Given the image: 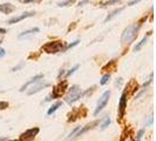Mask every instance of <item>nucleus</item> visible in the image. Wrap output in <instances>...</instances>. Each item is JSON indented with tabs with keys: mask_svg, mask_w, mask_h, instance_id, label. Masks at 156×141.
Masks as SVG:
<instances>
[{
	"mask_svg": "<svg viewBox=\"0 0 156 141\" xmlns=\"http://www.w3.org/2000/svg\"><path fill=\"white\" fill-rule=\"evenodd\" d=\"M140 27H141V25H137V24L128 26L123 31V33L121 35V44L122 45H129V44H132L137 37V32H138Z\"/></svg>",
	"mask_w": 156,
	"mask_h": 141,
	"instance_id": "f257e3e1",
	"label": "nucleus"
},
{
	"mask_svg": "<svg viewBox=\"0 0 156 141\" xmlns=\"http://www.w3.org/2000/svg\"><path fill=\"white\" fill-rule=\"evenodd\" d=\"M41 51H43L46 53H49V54H55V53H59V52H63L65 51V44L60 40L49 41V42L45 44L41 47Z\"/></svg>",
	"mask_w": 156,
	"mask_h": 141,
	"instance_id": "f03ea898",
	"label": "nucleus"
},
{
	"mask_svg": "<svg viewBox=\"0 0 156 141\" xmlns=\"http://www.w3.org/2000/svg\"><path fill=\"white\" fill-rule=\"evenodd\" d=\"M81 95H82V93H81V88H80V86L74 85V86H72V87L69 88L68 94L66 95L65 100H66L67 103L72 105V103H74L75 101H78L79 99L81 98Z\"/></svg>",
	"mask_w": 156,
	"mask_h": 141,
	"instance_id": "7ed1b4c3",
	"label": "nucleus"
},
{
	"mask_svg": "<svg viewBox=\"0 0 156 141\" xmlns=\"http://www.w3.org/2000/svg\"><path fill=\"white\" fill-rule=\"evenodd\" d=\"M40 128L39 127H33L29 129H26L24 133H21L19 137V141H33L35 139V137L39 134Z\"/></svg>",
	"mask_w": 156,
	"mask_h": 141,
	"instance_id": "20e7f679",
	"label": "nucleus"
},
{
	"mask_svg": "<svg viewBox=\"0 0 156 141\" xmlns=\"http://www.w3.org/2000/svg\"><path fill=\"white\" fill-rule=\"evenodd\" d=\"M127 91L124 89L121 94V98H120V102H118V115H117V121L121 122L124 114H126V107H127Z\"/></svg>",
	"mask_w": 156,
	"mask_h": 141,
	"instance_id": "39448f33",
	"label": "nucleus"
},
{
	"mask_svg": "<svg viewBox=\"0 0 156 141\" xmlns=\"http://www.w3.org/2000/svg\"><path fill=\"white\" fill-rule=\"evenodd\" d=\"M109 98H110V91H106V92L101 95L100 100L98 101L96 108H95V111H94V115H98L99 113L107 106V103H108V101H109Z\"/></svg>",
	"mask_w": 156,
	"mask_h": 141,
	"instance_id": "423d86ee",
	"label": "nucleus"
},
{
	"mask_svg": "<svg viewBox=\"0 0 156 141\" xmlns=\"http://www.w3.org/2000/svg\"><path fill=\"white\" fill-rule=\"evenodd\" d=\"M67 89V81L63 80V81H60L57 86L53 87V92H52V98L53 99H59L62 97V94L66 92Z\"/></svg>",
	"mask_w": 156,
	"mask_h": 141,
	"instance_id": "0eeeda50",
	"label": "nucleus"
},
{
	"mask_svg": "<svg viewBox=\"0 0 156 141\" xmlns=\"http://www.w3.org/2000/svg\"><path fill=\"white\" fill-rule=\"evenodd\" d=\"M99 122L100 121L99 120H94V121H92V122H89V123H87L85 127H82V128H80L79 129V132L75 134V137L73 138V139H75V138H79V137H81L82 134H85V133H87L88 131H91V129H93V128H95L96 126L99 125Z\"/></svg>",
	"mask_w": 156,
	"mask_h": 141,
	"instance_id": "6e6552de",
	"label": "nucleus"
},
{
	"mask_svg": "<svg viewBox=\"0 0 156 141\" xmlns=\"http://www.w3.org/2000/svg\"><path fill=\"white\" fill-rule=\"evenodd\" d=\"M49 86H51L49 82H42V80H40L38 81L37 83H34V86L31 88V91L27 92V94H28V95H33L34 93H38L41 89H43V88H46V87H49Z\"/></svg>",
	"mask_w": 156,
	"mask_h": 141,
	"instance_id": "1a4fd4ad",
	"label": "nucleus"
},
{
	"mask_svg": "<svg viewBox=\"0 0 156 141\" xmlns=\"http://www.w3.org/2000/svg\"><path fill=\"white\" fill-rule=\"evenodd\" d=\"M33 16H35V12L34 11H31V12H25V13H22L21 16L19 17H14V18H11L10 20L7 21V24H10V25H13V24H17V22H19V21L24 20V19H26V18H31V17H33Z\"/></svg>",
	"mask_w": 156,
	"mask_h": 141,
	"instance_id": "9d476101",
	"label": "nucleus"
},
{
	"mask_svg": "<svg viewBox=\"0 0 156 141\" xmlns=\"http://www.w3.org/2000/svg\"><path fill=\"white\" fill-rule=\"evenodd\" d=\"M41 79H43V75L42 74H38V75H35L34 78H32L31 80H28L26 83H24L21 87H20V92H25V89H27V87L28 86H31V85H33V83H37L38 81H40Z\"/></svg>",
	"mask_w": 156,
	"mask_h": 141,
	"instance_id": "9b49d317",
	"label": "nucleus"
},
{
	"mask_svg": "<svg viewBox=\"0 0 156 141\" xmlns=\"http://www.w3.org/2000/svg\"><path fill=\"white\" fill-rule=\"evenodd\" d=\"M15 11V6L10 4V2H6V4H1L0 5V12L4 13V14H11L12 12Z\"/></svg>",
	"mask_w": 156,
	"mask_h": 141,
	"instance_id": "f8f14e48",
	"label": "nucleus"
},
{
	"mask_svg": "<svg viewBox=\"0 0 156 141\" xmlns=\"http://www.w3.org/2000/svg\"><path fill=\"white\" fill-rule=\"evenodd\" d=\"M38 32H39V28H38V27L31 28V30H28V31H25V32L20 33L19 35H18V39H19V40H21V39H27V38H29V37L34 35V34H35V33H38Z\"/></svg>",
	"mask_w": 156,
	"mask_h": 141,
	"instance_id": "ddd939ff",
	"label": "nucleus"
},
{
	"mask_svg": "<svg viewBox=\"0 0 156 141\" xmlns=\"http://www.w3.org/2000/svg\"><path fill=\"white\" fill-rule=\"evenodd\" d=\"M120 141H135L134 139H133L130 127H127V128L123 131V133H122V135H121V139H120Z\"/></svg>",
	"mask_w": 156,
	"mask_h": 141,
	"instance_id": "4468645a",
	"label": "nucleus"
},
{
	"mask_svg": "<svg viewBox=\"0 0 156 141\" xmlns=\"http://www.w3.org/2000/svg\"><path fill=\"white\" fill-rule=\"evenodd\" d=\"M61 106H62V101H57L55 103H53V105L49 107V109L47 111V115H52V114H54Z\"/></svg>",
	"mask_w": 156,
	"mask_h": 141,
	"instance_id": "2eb2a0df",
	"label": "nucleus"
},
{
	"mask_svg": "<svg viewBox=\"0 0 156 141\" xmlns=\"http://www.w3.org/2000/svg\"><path fill=\"white\" fill-rule=\"evenodd\" d=\"M150 35H152V32H148V34H147V35H146V37H144V38H143L142 40L140 41V42L137 44L136 46H135V48H134V51H135V52H137V51H140V49H141V48H142V47H143V46L146 45V42L148 41V38H149Z\"/></svg>",
	"mask_w": 156,
	"mask_h": 141,
	"instance_id": "dca6fc26",
	"label": "nucleus"
},
{
	"mask_svg": "<svg viewBox=\"0 0 156 141\" xmlns=\"http://www.w3.org/2000/svg\"><path fill=\"white\" fill-rule=\"evenodd\" d=\"M123 10H124V7H121V8H117V10H115V11H113L110 14H108V16H107V18L104 19V22H108L109 20H112L114 17H116L117 14H120Z\"/></svg>",
	"mask_w": 156,
	"mask_h": 141,
	"instance_id": "f3484780",
	"label": "nucleus"
},
{
	"mask_svg": "<svg viewBox=\"0 0 156 141\" xmlns=\"http://www.w3.org/2000/svg\"><path fill=\"white\" fill-rule=\"evenodd\" d=\"M80 109L79 108H77V109H74L73 112H72V114L69 115V118H68V122H72V121H75L77 119H78L79 117H80Z\"/></svg>",
	"mask_w": 156,
	"mask_h": 141,
	"instance_id": "a211bd4d",
	"label": "nucleus"
},
{
	"mask_svg": "<svg viewBox=\"0 0 156 141\" xmlns=\"http://www.w3.org/2000/svg\"><path fill=\"white\" fill-rule=\"evenodd\" d=\"M110 122H112V121H110V118L106 117V118L103 119V122L101 123V127H100V129H101V131H104V129H106V128H107V127L110 125Z\"/></svg>",
	"mask_w": 156,
	"mask_h": 141,
	"instance_id": "6ab92c4d",
	"label": "nucleus"
},
{
	"mask_svg": "<svg viewBox=\"0 0 156 141\" xmlns=\"http://www.w3.org/2000/svg\"><path fill=\"white\" fill-rule=\"evenodd\" d=\"M80 128H81V126H78V127H75V128H74V129H73V131H72V132H71V133L68 134V138H67V139H68V140H72V139H73V138L75 137V134H77V133L79 132V129H80Z\"/></svg>",
	"mask_w": 156,
	"mask_h": 141,
	"instance_id": "aec40b11",
	"label": "nucleus"
},
{
	"mask_svg": "<svg viewBox=\"0 0 156 141\" xmlns=\"http://www.w3.org/2000/svg\"><path fill=\"white\" fill-rule=\"evenodd\" d=\"M110 79V74H104L102 78H101V80H100V85L101 86H103V85H106L108 81Z\"/></svg>",
	"mask_w": 156,
	"mask_h": 141,
	"instance_id": "412c9836",
	"label": "nucleus"
},
{
	"mask_svg": "<svg viewBox=\"0 0 156 141\" xmlns=\"http://www.w3.org/2000/svg\"><path fill=\"white\" fill-rule=\"evenodd\" d=\"M121 2V0H108V1H106V2H103L102 4V6L103 7H106V6H110V5H115V4H120Z\"/></svg>",
	"mask_w": 156,
	"mask_h": 141,
	"instance_id": "4be33fe9",
	"label": "nucleus"
},
{
	"mask_svg": "<svg viewBox=\"0 0 156 141\" xmlns=\"http://www.w3.org/2000/svg\"><path fill=\"white\" fill-rule=\"evenodd\" d=\"M74 2H75V0H66V1H63V2H60V4H59V7H66V6H69V5L74 4Z\"/></svg>",
	"mask_w": 156,
	"mask_h": 141,
	"instance_id": "5701e85b",
	"label": "nucleus"
},
{
	"mask_svg": "<svg viewBox=\"0 0 156 141\" xmlns=\"http://www.w3.org/2000/svg\"><path fill=\"white\" fill-rule=\"evenodd\" d=\"M79 67H80V65H75V66H74V67H73V68H72V69H69V71H68V72H67V73H66V77H67V78H68V77H71V75H72V74H74V73H75V71H77V69H78Z\"/></svg>",
	"mask_w": 156,
	"mask_h": 141,
	"instance_id": "b1692460",
	"label": "nucleus"
},
{
	"mask_svg": "<svg viewBox=\"0 0 156 141\" xmlns=\"http://www.w3.org/2000/svg\"><path fill=\"white\" fill-rule=\"evenodd\" d=\"M143 134H144V129H140V131L137 132L136 138H135L134 140H135V141H141V139H142V137H143Z\"/></svg>",
	"mask_w": 156,
	"mask_h": 141,
	"instance_id": "393cba45",
	"label": "nucleus"
},
{
	"mask_svg": "<svg viewBox=\"0 0 156 141\" xmlns=\"http://www.w3.org/2000/svg\"><path fill=\"white\" fill-rule=\"evenodd\" d=\"M8 106H10V103L7 101H0V111H4L6 108H8Z\"/></svg>",
	"mask_w": 156,
	"mask_h": 141,
	"instance_id": "a878e982",
	"label": "nucleus"
},
{
	"mask_svg": "<svg viewBox=\"0 0 156 141\" xmlns=\"http://www.w3.org/2000/svg\"><path fill=\"white\" fill-rule=\"evenodd\" d=\"M79 42H80V40H75L73 44H69L67 47H65V51H68V49H71V48H73V47H75L77 45H79Z\"/></svg>",
	"mask_w": 156,
	"mask_h": 141,
	"instance_id": "bb28decb",
	"label": "nucleus"
},
{
	"mask_svg": "<svg viewBox=\"0 0 156 141\" xmlns=\"http://www.w3.org/2000/svg\"><path fill=\"white\" fill-rule=\"evenodd\" d=\"M24 65H25V61H21L18 66H15V67H13V68H12V72H17L18 69H20V68H22V67H24Z\"/></svg>",
	"mask_w": 156,
	"mask_h": 141,
	"instance_id": "cd10ccee",
	"label": "nucleus"
},
{
	"mask_svg": "<svg viewBox=\"0 0 156 141\" xmlns=\"http://www.w3.org/2000/svg\"><path fill=\"white\" fill-rule=\"evenodd\" d=\"M95 88H96V86H93L92 88H88V91H86V92L83 93V95H89V94H92V93L94 92Z\"/></svg>",
	"mask_w": 156,
	"mask_h": 141,
	"instance_id": "c85d7f7f",
	"label": "nucleus"
},
{
	"mask_svg": "<svg viewBox=\"0 0 156 141\" xmlns=\"http://www.w3.org/2000/svg\"><path fill=\"white\" fill-rule=\"evenodd\" d=\"M89 2V0H82V1H80L78 5V7H81V6H83L85 4H88Z\"/></svg>",
	"mask_w": 156,
	"mask_h": 141,
	"instance_id": "c756f323",
	"label": "nucleus"
},
{
	"mask_svg": "<svg viewBox=\"0 0 156 141\" xmlns=\"http://www.w3.org/2000/svg\"><path fill=\"white\" fill-rule=\"evenodd\" d=\"M41 0H22L24 4H28V2H40Z\"/></svg>",
	"mask_w": 156,
	"mask_h": 141,
	"instance_id": "7c9ffc66",
	"label": "nucleus"
},
{
	"mask_svg": "<svg viewBox=\"0 0 156 141\" xmlns=\"http://www.w3.org/2000/svg\"><path fill=\"white\" fill-rule=\"evenodd\" d=\"M5 54H6V51L4 48H0V58H4Z\"/></svg>",
	"mask_w": 156,
	"mask_h": 141,
	"instance_id": "2f4dec72",
	"label": "nucleus"
},
{
	"mask_svg": "<svg viewBox=\"0 0 156 141\" xmlns=\"http://www.w3.org/2000/svg\"><path fill=\"white\" fill-rule=\"evenodd\" d=\"M138 1H141V0H132V1L128 2V6H133V5H135L136 2H138Z\"/></svg>",
	"mask_w": 156,
	"mask_h": 141,
	"instance_id": "473e14b6",
	"label": "nucleus"
},
{
	"mask_svg": "<svg viewBox=\"0 0 156 141\" xmlns=\"http://www.w3.org/2000/svg\"><path fill=\"white\" fill-rule=\"evenodd\" d=\"M63 74H65V69H61V72L59 73V75H58V79H59V80L61 79V77H62Z\"/></svg>",
	"mask_w": 156,
	"mask_h": 141,
	"instance_id": "72a5a7b5",
	"label": "nucleus"
},
{
	"mask_svg": "<svg viewBox=\"0 0 156 141\" xmlns=\"http://www.w3.org/2000/svg\"><path fill=\"white\" fill-rule=\"evenodd\" d=\"M7 33V30L5 28H0V34H6Z\"/></svg>",
	"mask_w": 156,
	"mask_h": 141,
	"instance_id": "f704fd0d",
	"label": "nucleus"
},
{
	"mask_svg": "<svg viewBox=\"0 0 156 141\" xmlns=\"http://www.w3.org/2000/svg\"><path fill=\"white\" fill-rule=\"evenodd\" d=\"M122 79H118V81H116V83H115V85H116V86H120V85H121V82H122Z\"/></svg>",
	"mask_w": 156,
	"mask_h": 141,
	"instance_id": "c9c22d12",
	"label": "nucleus"
},
{
	"mask_svg": "<svg viewBox=\"0 0 156 141\" xmlns=\"http://www.w3.org/2000/svg\"><path fill=\"white\" fill-rule=\"evenodd\" d=\"M0 141H6V138H0Z\"/></svg>",
	"mask_w": 156,
	"mask_h": 141,
	"instance_id": "e433bc0d",
	"label": "nucleus"
},
{
	"mask_svg": "<svg viewBox=\"0 0 156 141\" xmlns=\"http://www.w3.org/2000/svg\"><path fill=\"white\" fill-rule=\"evenodd\" d=\"M6 141H19V140H6Z\"/></svg>",
	"mask_w": 156,
	"mask_h": 141,
	"instance_id": "4c0bfd02",
	"label": "nucleus"
},
{
	"mask_svg": "<svg viewBox=\"0 0 156 141\" xmlns=\"http://www.w3.org/2000/svg\"><path fill=\"white\" fill-rule=\"evenodd\" d=\"M1 42H2V39H0V44H1Z\"/></svg>",
	"mask_w": 156,
	"mask_h": 141,
	"instance_id": "58836bf2",
	"label": "nucleus"
}]
</instances>
